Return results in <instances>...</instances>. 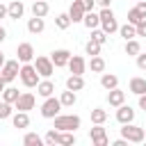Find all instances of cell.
<instances>
[{
    "label": "cell",
    "mask_w": 146,
    "mask_h": 146,
    "mask_svg": "<svg viewBox=\"0 0 146 146\" xmlns=\"http://www.w3.org/2000/svg\"><path fill=\"white\" fill-rule=\"evenodd\" d=\"M80 123H82V119H80L78 114H57V116L52 119V128L59 130V132H64V130L75 132V130L80 128Z\"/></svg>",
    "instance_id": "6da1fadb"
},
{
    "label": "cell",
    "mask_w": 146,
    "mask_h": 146,
    "mask_svg": "<svg viewBox=\"0 0 146 146\" xmlns=\"http://www.w3.org/2000/svg\"><path fill=\"white\" fill-rule=\"evenodd\" d=\"M18 78H21V82H23V87H27V89H34L36 84H39V71L34 68V64H23L21 66V73H18Z\"/></svg>",
    "instance_id": "7a4b0ae2"
},
{
    "label": "cell",
    "mask_w": 146,
    "mask_h": 146,
    "mask_svg": "<svg viewBox=\"0 0 146 146\" xmlns=\"http://www.w3.org/2000/svg\"><path fill=\"white\" fill-rule=\"evenodd\" d=\"M121 137H125L130 144H141V141L146 139V130L139 128V125H135V123H123Z\"/></svg>",
    "instance_id": "3957f363"
},
{
    "label": "cell",
    "mask_w": 146,
    "mask_h": 146,
    "mask_svg": "<svg viewBox=\"0 0 146 146\" xmlns=\"http://www.w3.org/2000/svg\"><path fill=\"white\" fill-rule=\"evenodd\" d=\"M100 27H103L107 34L119 32V21H116V16H114V11H112L110 7H103V9H100Z\"/></svg>",
    "instance_id": "277c9868"
},
{
    "label": "cell",
    "mask_w": 146,
    "mask_h": 146,
    "mask_svg": "<svg viewBox=\"0 0 146 146\" xmlns=\"http://www.w3.org/2000/svg\"><path fill=\"white\" fill-rule=\"evenodd\" d=\"M59 112H62V100L55 98V96H48L41 105V116L43 119H55Z\"/></svg>",
    "instance_id": "5b68a950"
},
{
    "label": "cell",
    "mask_w": 146,
    "mask_h": 146,
    "mask_svg": "<svg viewBox=\"0 0 146 146\" xmlns=\"http://www.w3.org/2000/svg\"><path fill=\"white\" fill-rule=\"evenodd\" d=\"M34 68L39 71L41 78H50V75L55 73V64H52V59H50V57H43V55H39V57L34 59Z\"/></svg>",
    "instance_id": "8992f818"
},
{
    "label": "cell",
    "mask_w": 146,
    "mask_h": 146,
    "mask_svg": "<svg viewBox=\"0 0 146 146\" xmlns=\"http://www.w3.org/2000/svg\"><path fill=\"white\" fill-rule=\"evenodd\" d=\"M18 73H21L18 59H9V62H5V66L0 68V75L5 78V82H14V80L18 78Z\"/></svg>",
    "instance_id": "52a82bcc"
},
{
    "label": "cell",
    "mask_w": 146,
    "mask_h": 146,
    "mask_svg": "<svg viewBox=\"0 0 146 146\" xmlns=\"http://www.w3.org/2000/svg\"><path fill=\"white\" fill-rule=\"evenodd\" d=\"M34 105H36V98H34V94H30V91H23V94L18 96V100L14 103V107H16L18 112H30V110H34Z\"/></svg>",
    "instance_id": "ba28073f"
},
{
    "label": "cell",
    "mask_w": 146,
    "mask_h": 146,
    "mask_svg": "<svg viewBox=\"0 0 146 146\" xmlns=\"http://www.w3.org/2000/svg\"><path fill=\"white\" fill-rule=\"evenodd\" d=\"M89 139H91V144H96V146H107V144H110V139H107V132H105L103 123H96V128H91V130H89Z\"/></svg>",
    "instance_id": "9c48e42d"
},
{
    "label": "cell",
    "mask_w": 146,
    "mask_h": 146,
    "mask_svg": "<svg viewBox=\"0 0 146 146\" xmlns=\"http://www.w3.org/2000/svg\"><path fill=\"white\" fill-rule=\"evenodd\" d=\"M16 55H18V62L21 64H30V62H34V46L32 43H18V48H16Z\"/></svg>",
    "instance_id": "30bf717a"
},
{
    "label": "cell",
    "mask_w": 146,
    "mask_h": 146,
    "mask_svg": "<svg viewBox=\"0 0 146 146\" xmlns=\"http://www.w3.org/2000/svg\"><path fill=\"white\" fill-rule=\"evenodd\" d=\"M84 14H87V9H84L82 0H71V7H68V16H71V21H73V23H82Z\"/></svg>",
    "instance_id": "8fae6325"
},
{
    "label": "cell",
    "mask_w": 146,
    "mask_h": 146,
    "mask_svg": "<svg viewBox=\"0 0 146 146\" xmlns=\"http://www.w3.org/2000/svg\"><path fill=\"white\" fill-rule=\"evenodd\" d=\"M50 59H52L55 68H62V66H66V64H68L71 52H68L66 48H57V50H52V52H50Z\"/></svg>",
    "instance_id": "7c38bea8"
},
{
    "label": "cell",
    "mask_w": 146,
    "mask_h": 146,
    "mask_svg": "<svg viewBox=\"0 0 146 146\" xmlns=\"http://www.w3.org/2000/svg\"><path fill=\"white\" fill-rule=\"evenodd\" d=\"M68 71L71 73H75V75H84V71H87V62H84V57H80V55H71V59H68Z\"/></svg>",
    "instance_id": "4fadbf2b"
},
{
    "label": "cell",
    "mask_w": 146,
    "mask_h": 146,
    "mask_svg": "<svg viewBox=\"0 0 146 146\" xmlns=\"http://www.w3.org/2000/svg\"><path fill=\"white\" fill-rule=\"evenodd\" d=\"M116 121H119L121 125H123V123H132V121H135V110H132L130 105H125V103L119 105V107H116Z\"/></svg>",
    "instance_id": "5bb4252c"
},
{
    "label": "cell",
    "mask_w": 146,
    "mask_h": 146,
    "mask_svg": "<svg viewBox=\"0 0 146 146\" xmlns=\"http://www.w3.org/2000/svg\"><path fill=\"white\" fill-rule=\"evenodd\" d=\"M107 103H110V107H119V105H123V103H125V91H121L119 87L110 89V91H107Z\"/></svg>",
    "instance_id": "9a60e30c"
},
{
    "label": "cell",
    "mask_w": 146,
    "mask_h": 146,
    "mask_svg": "<svg viewBox=\"0 0 146 146\" xmlns=\"http://www.w3.org/2000/svg\"><path fill=\"white\" fill-rule=\"evenodd\" d=\"M7 11H9V18H11V21H18V18H23V14H25V5H23L21 0H11V2L7 5Z\"/></svg>",
    "instance_id": "2e32d148"
},
{
    "label": "cell",
    "mask_w": 146,
    "mask_h": 146,
    "mask_svg": "<svg viewBox=\"0 0 146 146\" xmlns=\"http://www.w3.org/2000/svg\"><path fill=\"white\" fill-rule=\"evenodd\" d=\"M36 94H39L41 98H48V96H52V94H55V84L50 82V78L39 80V84H36Z\"/></svg>",
    "instance_id": "e0dca14e"
},
{
    "label": "cell",
    "mask_w": 146,
    "mask_h": 146,
    "mask_svg": "<svg viewBox=\"0 0 146 146\" xmlns=\"http://www.w3.org/2000/svg\"><path fill=\"white\" fill-rule=\"evenodd\" d=\"M128 89L135 94V96H141V94H146V78H130V82H128Z\"/></svg>",
    "instance_id": "ac0fdd59"
},
{
    "label": "cell",
    "mask_w": 146,
    "mask_h": 146,
    "mask_svg": "<svg viewBox=\"0 0 146 146\" xmlns=\"http://www.w3.org/2000/svg\"><path fill=\"white\" fill-rule=\"evenodd\" d=\"M46 30V21L41 18V16H32L30 21H27V32L30 34H41Z\"/></svg>",
    "instance_id": "d6986e66"
},
{
    "label": "cell",
    "mask_w": 146,
    "mask_h": 146,
    "mask_svg": "<svg viewBox=\"0 0 146 146\" xmlns=\"http://www.w3.org/2000/svg\"><path fill=\"white\" fill-rule=\"evenodd\" d=\"M11 125H14V128H18V130L27 128V125H30V114H27V112H18V110H16V114H11Z\"/></svg>",
    "instance_id": "ffe728a7"
},
{
    "label": "cell",
    "mask_w": 146,
    "mask_h": 146,
    "mask_svg": "<svg viewBox=\"0 0 146 146\" xmlns=\"http://www.w3.org/2000/svg\"><path fill=\"white\" fill-rule=\"evenodd\" d=\"M82 25H84L87 30H96V27H100V14H96V11H87L84 18H82Z\"/></svg>",
    "instance_id": "44dd1931"
},
{
    "label": "cell",
    "mask_w": 146,
    "mask_h": 146,
    "mask_svg": "<svg viewBox=\"0 0 146 146\" xmlns=\"http://www.w3.org/2000/svg\"><path fill=\"white\" fill-rule=\"evenodd\" d=\"M66 89H71V91H82V89H84V78L71 73V75L66 78Z\"/></svg>",
    "instance_id": "7402d4cb"
},
{
    "label": "cell",
    "mask_w": 146,
    "mask_h": 146,
    "mask_svg": "<svg viewBox=\"0 0 146 146\" xmlns=\"http://www.w3.org/2000/svg\"><path fill=\"white\" fill-rule=\"evenodd\" d=\"M48 11H50V5H48L46 0H34V2H32V16H41V18H46Z\"/></svg>",
    "instance_id": "603a6c76"
},
{
    "label": "cell",
    "mask_w": 146,
    "mask_h": 146,
    "mask_svg": "<svg viewBox=\"0 0 146 146\" xmlns=\"http://www.w3.org/2000/svg\"><path fill=\"white\" fill-rule=\"evenodd\" d=\"M100 87L110 91V89L119 87V78H116L114 73H103V75H100Z\"/></svg>",
    "instance_id": "cb8c5ba5"
},
{
    "label": "cell",
    "mask_w": 146,
    "mask_h": 146,
    "mask_svg": "<svg viewBox=\"0 0 146 146\" xmlns=\"http://www.w3.org/2000/svg\"><path fill=\"white\" fill-rule=\"evenodd\" d=\"M59 100H62V107H73L78 103V94L71 91V89H66V91L59 94Z\"/></svg>",
    "instance_id": "d4e9b609"
},
{
    "label": "cell",
    "mask_w": 146,
    "mask_h": 146,
    "mask_svg": "<svg viewBox=\"0 0 146 146\" xmlns=\"http://www.w3.org/2000/svg\"><path fill=\"white\" fill-rule=\"evenodd\" d=\"M123 50H125V55H128V57H137V55L141 52V43H139L137 39H128Z\"/></svg>",
    "instance_id": "484cf974"
},
{
    "label": "cell",
    "mask_w": 146,
    "mask_h": 146,
    "mask_svg": "<svg viewBox=\"0 0 146 146\" xmlns=\"http://www.w3.org/2000/svg\"><path fill=\"white\" fill-rule=\"evenodd\" d=\"M87 66L91 68V73H103V71H105V59H103L100 55H94Z\"/></svg>",
    "instance_id": "4316f807"
},
{
    "label": "cell",
    "mask_w": 146,
    "mask_h": 146,
    "mask_svg": "<svg viewBox=\"0 0 146 146\" xmlns=\"http://www.w3.org/2000/svg\"><path fill=\"white\" fill-rule=\"evenodd\" d=\"M71 23H73V21H71L68 11H66V14H57V16H55V27H57V30H68V27H71Z\"/></svg>",
    "instance_id": "83f0119b"
},
{
    "label": "cell",
    "mask_w": 146,
    "mask_h": 146,
    "mask_svg": "<svg viewBox=\"0 0 146 146\" xmlns=\"http://www.w3.org/2000/svg\"><path fill=\"white\" fill-rule=\"evenodd\" d=\"M119 34L128 41V39H135L137 36V27L132 25V23H125V25H119Z\"/></svg>",
    "instance_id": "f1b7e54d"
},
{
    "label": "cell",
    "mask_w": 146,
    "mask_h": 146,
    "mask_svg": "<svg viewBox=\"0 0 146 146\" xmlns=\"http://www.w3.org/2000/svg\"><path fill=\"white\" fill-rule=\"evenodd\" d=\"M18 96H21V91H18L16 87H5V91H2V100L11 103V105L18 100Z\"/></svg>",
    "instance_id": "f546056e"
},
{
    "label": "cell",
    "mask_w": 146,
    "mask_h": 146,
    "mask_svg": "<svg viewBox=\"0 0 146 146\" xmlns=\"http://www.w3.org/2000/svg\"><path fill=\"white\" fill-rule=\"evenodd\" d=\"M105 121H107V112L103 107H94L91 110V123L96 125V123H105Z\"/></svg>",
    "instance_id": "4dcf8cb0"
},
{
    "label": "cell",
    "mask_w": 146,
    "mask_h": 146,
    "mask_svg": "<svg viewBox=\"0 0 146 146\" xmlns=\"http://www.w3.org/2000/svg\"><path fill=\"white\" fill-rule=\"evenodd\" d=\"M14 105L11 103H7V100H0V121H5V119H11V114H14Z\"/></svg>",
    "instance_id": "1f68e13d"
},
{
    "label": "cell",
    "mask_w": 146,
    "mask_h": 146,
    "mask_svg": "<svg viewBox=\"0 0 146 146\" xmlns=\"http://www.w3.org/2000/svg\"><path fill=\"white\" fill-rule=\"evenodd\" d=\"M43 144H48V146H55V144H59V130L50 128V130L46 132V137H43Z\"/></svg>",
    "instance_id": "d6a6232c"
},
{
    "label": "cell",
    "mask_w": 146,
    "mask_h": 146,
    "mask_svg": "<svg viewBox=\"0 0 146 146\" xmlns=\"http://www.w3.org/2000/svg\"><path fill=\"white\" fill-rule=\"evenodd\" d=\"M107 36H110V34H107L103 27H100V30H98V27H96V30H91V39H94V41H98L100 46H105V43H107Z\"/></svg>",
    "instance_id": "836d02e7"
},
{
    "label": "cell",
    "mask_w": 146,
    "mask_h": 146,
    "mask_svg": "<svg viewBox=\"0 0 146 146\" xmlns=\"http://www.w3.org/2000/svg\"><path fill=\"white\" fill-rule=\"evenodd\" d=\"M100 48H103V46H100L98 41H94V39H89V41H87V46H84V52L94 57V55H100Z\"/></svg>",
    "instance_id": "e575fe53"
},
{
    "label": "cell",
    "mask_w": 146,
    "mask_h": 146,
    "mask_svg": "<svg viewBox=\"0 0 146 146\" xmlns=\"http://www.w3.org/2000/svg\"><path fill=\"white\" fill-rule=\"evenodd\" d=\"M23 144H25V146H39V144H43V139H41L36 132H27V135L23 137Z\"/></svg>",
    "instance_id": "d590c367"
},
{
    "label": "cell",
    "mask_w": 146,
    "mask_h": 146,
    "mask_svg": "<svg viewBox=\"0 0 146 146\" xmlns=\"http://www.w3.org/2000/svg\"><path fill=\"white\" fill-rule=\"evenodd\" d=\"M78 139H75V135L73 132H68V130H64V132H59V144L62 146H73Z\"/></svg>",
    "instance_id": "8d00e7d4"
},
{
    "label": "cell",
    "mask_w": 146,
    "mask_h": 146,
    "mask_svg": "<svg viewBox=\"0 0 146 146\" xmlns=\"http://www.w3.org/2000/svg\"><path fill=\"white\" fill-rule=\"evenodd\" d=\"M144 21V16H141V11L137 9V7H132V9H128V23H132V25H137V23H141Z\"/></svg>",
    "instance_id": "74e56055"
},
{
    "label": "cell",
    "mask_w": 146,
    "mask_h": 146,
    "mask_svg": "<svg viewBox=\"0 0 146 146\" xmlns=\"http://www.w3.org/2000/svg\"><path fill=\"white\" fill-rule=\"evenodd\" d=\"M137 68H141V71H146V52H139L137 57Z\"/></svg>",
    "instance_id": "f35d334b"
},
{
    "label": "cell",
    "mask_w": 146,
    "mask_h": 146,
    "mask_svg": "<svg viewBox=\"0 0 146 146\" xmlns=\"http://www.w3.org/2000/svg\"><path fill=\"white\" fill-rule=\"evenodd\" d=\"M135 27H137V36H146V18L141 23H137Z\"/></svg>",
    "instance_id": "ab89813d"
},
{
    "label": "cell",
    "mask_w": 146,
    "mask_h": 146,
    "mask_svg": "<svg viewBox=\"0 0 146 146\" xmlns=\"http://www.w3.org/2000/svg\"><path fill=\"white\" fill-rule=\"evenodd\" d=\"M82 5H84V9H87V11H94V7H96V0H82Z\"/></svg>",
    "instance_id": "60d3db41"
},
{
    "label": "cell",
    "mask_w": 146,
    "mask_h": 146,
    "mask_svg": "<svg viewBox=\"0 0 146 146\" xmlns=\"http://www.w3.org/2000/svg\"><path fill=\"white\" fill-rule=\"evenodd\" d=\"M137 9H139V11H141V16L146 18V0H139V2H137Z\"/></svg>",
    "instance_id": "b9f144b4"
},
{
    "label": "cell",
    "mask_w": 146,
    "mask_h": 146,
    "mask_svg": "<svg viewBox=\"0 0 146 146\" xmlns=\"http://www.w3.org/2000/svg\"><path fill=\"white\" fill-rule=\"evenodd\" d=\"M2 18H9V11H7V5L0 2V21H2Z\"/></svg>",
    "instance_id": "7bdbcfd3"
},
{
    "label": "cell",
    "mask_w": 146,
    "mask_h": 146,
    "mask_svg": "<svg viewBox=\"0 0 146 146\" xmlns=\"http://www.w3.org/2000/svg\"><path fill=\"white\" fill-rule=\"evenodd\" d=\"M112 146H128V139H125V137H121V139H114V141H112Z\"/></svg>",
    "instance_id": "ee69618b"
},
{
    "label": "cell",
    "mask_w": 146,
    "mask_h": 146,
    "mask_svg": "<svg viewBox=\"0 0 146 146\" xmlns=\"http://www.w3.org/2000/svg\"><path fill=\"white\" fill-rule=\"evenodd\" d=\"M139 110H144V112H146V94H141V96H139Z\"/></svg>",
    "instance_id": "f6af8a7d"
},
{
    "label": "cell",
    "mask_w": 146,
    "mask_h": 146,
    "mask_svg": "<svg viewBox=\"0 0 146 146\" xmlns=\"http://www.w3.org/2000/svg\"><path fill=\"white\" fill-rule=\"evenodd\" d=\"M5 39H7V30H5V27H2V25H0V43H2V41H5Z\"/></svg>",
    "instance_id": "bcb514c9"
},
{
    "label": "cell",
    "mask_w": 146,
    "mask_h": 146,
    "mask_svg": "<svg viewBox=\"0 0 146 146\" xmlns=\"http://www.w3.org/2000/svg\"><path fill=\"white\" fill-rule=\"evenodd\" d=\"M96 2H98L100 7H110V5H112V0H96Z\"/></svg>",
    "instance_id": "7dc6e473"
},
{
    "label": "cell",
    "mask_w": 146,
    "mask_h": 146,
    "mask_svg": "<svg viewBox=\"0 0 146 146\" xmlns=\"http://www.w3.org/2000/svg\"><path fill=\"white\" fill-rule=\"evenodd\" d=\"M5 87H7V82H5V78H2V75H0V94H2V91H5Z\"/></svg>",
    "instance_id": "c3c4849f"
},
{
    "label": "cell",
    "mask_w": 146,
    "mask_h": 146,
    "mask_svg": "<svg viewBox=\"0 0 146 146\" xmlns=\"http://www.w3.org/2000/svg\"><path fill=\"white\" fill-rule=\"evenodd\" d=\"M5 62H7V59H5V52H2V50H0V68H2V66H5Z\"/></svg>",
    "instance_id": "681fc988"
},
{
    "label": "cell",
    "mask_w": 146,
    "mask_h": 146,
    "mask_svg": "<svg viewBox=\"0 0 146 146\" xmlns=\"http://www.w3.org/2000/svg\"><path fill=\"white\" fill-rule=\"evenodd\" d=\"M144 130H146V125H144Z\"/></svg>",
    "instance_id": "f907efd6"
},
{
    "label": "cell",
    "mask_w": 146,
    "mask_h": 146,
    "mask_svg": "<svg viewBox=\"0 0 146 146\" xmlns=\"http://www.w3.org/2000/svg\"><path fill=\"white\" fill-rule=\"evenodd\" d=\"M144 141H146V139H144Z\"/></svg>",
    "instance_id": "816d5d0a"
},
{
    "label": "cell",
    "mask_w": 146,
    "mask_h": 146,
    "mask_svg": "<svg viewBox=\"0 0 146 146\" xmlns=\"http://www.w3.org/2000/svg\"><path fill=\"white\" fill-rule=\"evenodd\" d=\"M32 2H34V0H32Z\"/></svg>",
    "instance_id": "f5cc1de1"
}]
</instances>
